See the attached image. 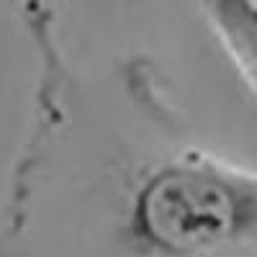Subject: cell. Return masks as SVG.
Returning <instances> with one entry per match:
<instances>
[{
	"label": "cell",
	"instance_id": "cell-2",
	"mask_svg": "<svg viewBox=\"0 0 257 257\" xmlns=\"http://www.w3.org/2000/svg\"><path fill=\"white\" fill-rule=\"evenodd\" d=\"M211 29L257 95V3L254 0H198Z\"/></svg>",
	"mask_w": 257,
	"mask_h": 257
},
{
	"label": "cell",
	"instance_id": "cell-1",
	"mask_svg": "<svg viewBox=\"0 0 257 257\" xmlns=\"http://www.w3.org/2000/svg\"><path fill=\"white\" fill-rule=\"evenodd\" d=\"M142 229L167 249H201L257 229V175L198 160L167 170L139 201Z\"/></svg>",
	"mask_w": 257,
	"mask_h": 257
}]
</instances>
